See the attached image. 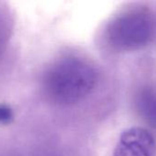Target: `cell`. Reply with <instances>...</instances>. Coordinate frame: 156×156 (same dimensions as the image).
Segmentation results:
<instances>
[{
	"label": "cell",
	"instance_id": "5b68a950",
	"mask_svg": "<svg viewBox=\"0 0 156 156\" xmlns=\"http://www.w3.org/2000/svg\"><path fill=\"white\" fill-rule=\"evenodd\" d=\"M14 117L12 109L6 104H0V124H9Z\"/></svg>",
	"mask_w": 156,
	"mask_h": 156
},
{
	"label": "cell",
	"instance_id": "3957f363",
	"mask_svg": "<svg viewBox=\"0 0 156 156\" xmlns=\"http://www.w3.org/2000/svg\"><path fill=\"white\" fill-rule=\"evenodd\" d=\"M112 156H156L155 139L144 128L127 129L120 134Z\"/></svg>",
	"mask_w": 156,
	"mask_h": 156
},
{
	"label": "cell",
	"instance_id": "6da1fadb",
	"mask_svg": "<svg viewBox=\"0 0 156 156\" xmlns=\"http://www.w3.org/2000/svg\"><path fill=\"white\" fill-rule=\"evenodd\" d=\"M97 81L95 68L77 57L55 61L43 76V90L48 98L60 105H71L87 97Z\"/></svg>",
	"mask_w": 156,
	"mask_h": 156
},
{
	"label": "cell",
	"instance_id": "277c9868",
	"mask_svg": "<svg viewBox=\"0 0 156 156\" xmlns=\"http://www.w3.org/2000/svg\"><path fill=\"white\" fill-rule=\"evenodd\" d=\"M136 107L145 122L156 127V89L153 87L142 89L136 97Z\"/></svg>",
	"mask_w": 156,
	"mask_h": 156
},
{
	"label": "cell",
	"instance_id": "7a4b0ae2",
	"mask_svg": "<svg viewBox=\"0 0 156 156\" xmlns=\"http://www.w3.org/2000/svg\"><path fill=\"white\" fill-rule=\"evenodd\" d=\"M156 20L146 10H130L110 22L107 37L119 50H136L149 45L155 37Z\"/></svg>",
	"mask_w": 156,
	"mask_h": 156
}]
</instances>
